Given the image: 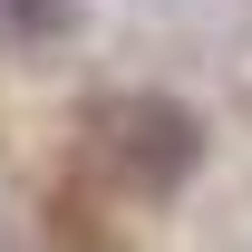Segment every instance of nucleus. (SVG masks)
<instances>
[{
    "label": "nucleus",
    "mask_w": 252,
    "mask_h": 252,
    "mask_svg": "<svg viewBox=\"0 0 252 252\" xmlns=\"http://www.w3.org/2000/svg\"><path fill=\"white\" fill-rule=\"evenodd\" d=\"M10 10V30L20 39H59V30H78V0H0Z\"/></svg>",
    "instance_id": "nucleus-2"
},
{
    "label": "nucleus",
    "mask_w": 252,
    "mask_h": 252,
    "mask_svg": "<svg viewBox=\"0 0 252 252\" xmlns=\"http://www.w3.org/2000/svg\"><path fill=\"white\" fill-rule=\"evenodd\" d=\"M107 146H117L126 165V185H146V194H175L204 165V117H194L185 97H165V88H136L107 107Z\"/></svg>",
    "instance_id": "nucleus-1"
}]
</instances>
